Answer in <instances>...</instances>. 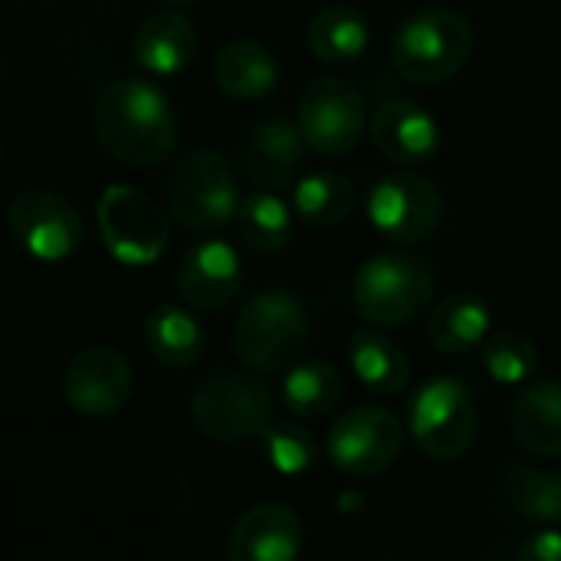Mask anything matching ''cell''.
<instances>
[{"mask_svg": "<svg viewBox=\"0 0 561 561\" xmlns=\"http://www.w3.org/2000/svg\"><path fill=\"white\" fill-rule=\"evenodd\" d=\"M92 131L105 154L128 168L168 161L178 122L168 95L145 79H115L92 102Z\"/></svg>", "mask_w": 561, "mask_h": 561, "instance_id": "1", "label": "cell"}, {"mask_svg": "<svg viewBox=\"0 0 561 561\" xmlns=\"http://www.w3.org/2000/svg\"><path fill=\"white\" fill-rule=\"evenodd\" d=\"M312 342V319L306 302L286 289H266L250 296L237 309V322L230 332L233 355L260 375L289 371L302 362Z\"/></svg>", "mask_w": 561, "mask_h": 561, "instance_id": "2", "label": "cell"}, {"mask_svg": "<svg viewBox=\"0 0 561 561\" xmlns=\"http://www.w3.org/2000/svg\"><path fill=\"white\" fill-rule=\"evenodd\" d=\"M473 49H477L473 23L447 7L417 10L398 26L391 39L394 69L417 85H437L454 79L470 62Z\"/></svg>", "mask_w": 561, "mask_h": 561, "instance_id": "3", "label": "cell"}, {"mask_svg": "<svg viewBox=\"0 0 561 561\" xmlns=\"http://www.w3.org/2000/svg\"><path fill=\"white\" fill-rule=\"evenodd\" d=\"M164 194L171 217L194 233L230 227L243 201L237 171L217 148L184 151V158H178L168 174Z\"/></svg>", "mask_w": 561, "mask_h": 561, "instance_id": "4", "label": "cell"}, {"mask_svg": "<svg viewBox=\"0 0 561 561\" xmlns=\"http://www.w3.org/2000/svg\"><path fill=\"white\" fill-rule=\"evenodd\" d=\"M191 424L214 444H247L266 437L276 421L273 391L253 378L237 371H220L201 381L187 401Z\"/></svg>", "mask_w": 561, "mask_h": 561, "instance_id": "5", "label": "cell"}, {"mask_svg": "<svg viewBox=\"0 0 561 561\" xmlns=\"http://www.w3.org/2000/svg\"><path fill=\"white\" fill-rule=\"evenodd\" d=\"M437 293L434 270L411 253H378L365 260L352 283L355 312L371 325L414 322Z\"/></svg>", "mask_w": 561, "mask_h": 561, "instance_id": "6", "label": "cell"}, {"mask_svg": "<svg viewBox=\"0 0 561 561\" xmlns=\"http://www.w3.org/2000/svg\"><path fill=\"white\" fill-rule=\"evenodd\" d=\"M408 431L421 454L437 463L463 460L480 434V411L470 388L450 375H434L424 381L411 401Z\"/></svg>", "mask_w": 561, "mask_h": 561, "instance_id": "7", "label": "cell"}, {"mask_svg": "<svg viewBox=\"0 0 561 561\" xmlns=\"http://www.w3.org/2000/svg\"><path fill=\"white\" fill-rule=\"evenodd\" d=\"M95 220L108 253L125 266H148L171 243L168 210L131 184H108L95 204Z\"/></svg>", "mask_w": 561, "mask_h": 561, "instance_id": "8", "label": "cell"}, {"mask_svg": "<svg viewBox=\"0 0 561 561\" xmlns=\"http://www.w3.org/2000/svg\"><path fill=\"white\" fill-rule=\"evenodd\" d=\"M447 217L440 187L421 171H391L368 191V220L391 243H424Z\"/></svg>", "mask_w": 561, "mask_h": 561, "instance_id": "9", "label": "cell"}, {"mask_svg": "<svg viewBox=\"0 0 561 561\" xmlns=\"http://www.w3.org/2000/svg\"><path fill=\"white\" fill-rule=\"evenodd\" d=\"M7 227L13 243L39 263L69 260L85 243L82 214L49 187H23L7 210Z\"/></svg>", "mask_w": 561, "mask_h": 561, "instance_id": "10", "label": "cell"}, {"mask_svg": "<svg viewBox=\"0 0 561 561\" xmlns=\"http://www.w3.org/2000/svg\"><path fill=\"white\" fill-rule=\"evenodd\" d=\"M296 122L319 154H348L368 128V102L345 76H316L299 99Z\"/></svg>", "mask_w": 561, "mask_h": 561, "instance_id": "11", "label": "cell"}, {"mask_svg": "<svg viewBox=\"0 0 561 561\" xmlns=\"http://www.w3.org/2000/svg\"><path fill=\"white\" fill-rule=\"evenodd\" d=\"M325 450L335 470L348 477H378L398 463L404 450V427L391 411L358 404L335 417Z\"/></svg>", "mask_w": 561, "mask_h": 561, "instance_id": "12", "label": "cell"}, {"mask_svg": "<svg viewBox=\"0 0 561 561\" xmlns=\"http://www.w3.org/2000/svg\"><path fill=\"white\" fill-rule=\"evenodd\" d=\"M135 391V371L115 345H89L76 352L62 371L66 404L85 417L118 414Z\"/></svg>", "mask_w": 561, "mask_h": 561, "instance_id": "13", "label": "cell"}, {"mask_svg": "<svg viewBox=\"0 0 561 561\" xmlns=\"http://www.w3.org/2000/svg\"><path fill=\"white\" fill-rule=\"evenodd\" d=\"M174 286L191 309L224 312L243 286V260L224 240H197L181 253Z\"/></svg>", "mask_w": 561, "mask_h": 561, "instance_id": "14", "label": "cell"}, {"mask_svg": "<svg viewBox=\"0 0 561 561\" xmlns=\"http://www.w3.org/2000/svg\"><path fill=\"white\" fill-rule=\"evenodd\" d=\"M306 546V526L286 503H256L243 510L224 539L230 561H296Z\"/></svg>", "mask_w": 561, "mask_h": 561, "instance_id": "15", "label": "cell"}, {"mask_svg": "<svg viewBox=\"0 0 561 561\" xmlns=\"http://www.w3.org/2000/svg\"><path fill=\"white\" fill-rule=\"evenodd\" d=\"M371 141L375 148L401 168L427 164L440 148V125L437 118L411 102V99H388L371 112Z\"/></svg>", "mask_w": 561, "mask_h": 561, "instance_id": "16", "label": "cell"}, {"mask_svg": "<svg viewBox=\"0 0 561 561\" xmlns=\"http://www.w3.org/2000/svg\"><path fill=\"white\" fill-rule=\"evenodd\" d=\"M306 148H309V141H306L299 122L270 115L247 131L243 148H240V168L253 184L279 191V187L293 184V178L299 174Z\"/></svg>", "mask_w": 561, "mask_h": 561, "instance_id": "17", "label": "cell"}, {"mask_svg": "<svg viewBox=\"0 0 561 561\" xmlns=\"http://www.w3.org/2000/svg\"><path fill=\"white\" fill-rule=\"evenodd\" d=\"M131 53L151 76H178L197 56V26L181 10H154L138 23Z\"/></svg>", "mask_w": 561, "mask_h": 561, "instance_id": "18", "label": "cell"}, {"mask_svg": "<svg viewBox=\"0 0 561 561\" xmlns=\"http://www.w3.org/2000/svg\"><path fill=\"white\" fill-rule=\"evenodd\" d=\"M214 82L227 99L260 102L279 85V62L260 39L237 36L214 56Z\"/></svg>", "mask_w": 561, "mask_h": 561, "instance_id": "19", "label": "cell"}, {"mask_svg": "<svg viewBox=\"0 0 561 561\" xmlns=\"http://www.w3.org/2000/svg\"><path fill=\"white\" fill-rule=\"evenodd\" d=\"M493 335V309L480 293H450L437 302L427 322V342L434 352L463 358Z\"/></svg>", "mask_w": 561, "mask_h": 561, "instance_id": "20", "label": "cell"}, {"mask_svg": "<svg viewBox=\"0 0 561 561\" xmlns=\"http://www.w3.org/2000/svg\"><path fill=\"white\" fill-rule=\"evenodd\" d=\"M516 444L542 460H561V381H529L510 414Z\"/></svg>", "mask_w": 561, "mask_h": 561, "instance_id": "21", "label": "cell"}, {"mask_svg": "<svg viewBox=\"0 0 561 561\" xmlns=\"http://www.w3.org/2000/svg\"><path fill=\"white\" fill-rule=\"evenodd\" d=\"M309 53L325 66H348L358 62L371 46V23L358 7L332 3L322 7L306 30Z\"/></svg>", "mask_w": 561, "mask_h": 561, "instance_id": "22", "label": "cell"}, {"mask_svg": "<svg viewBox=\"0 0 561 561\" xmlns=\"http://www.w3.org/2000/svg\"><path fill=\"white\" fill-rule=\"evenodd\" d=\"M184 306L161 302L145 319V345H148L151 358L164 368H174V371L194 368L207 348L201 322Z\"/></svg>", "mask_w": 561, "mask_h": 561, "instance_id": "23", "label": "cell"}, {"mask_svg": "<svg viewBox=\"0 0 561 561\" xmlns=\"http://www.w3.org/2000/svg\"><path fill=\"white\" fill-rule=\"evenodd\" d=\"M348 365L378 398H394L411 385V362L404 348L378 329H358L348 339Z\"/></svg>", "mask_w": 561, "mask_h": 561, "instance_id": "24", "label": "cell"}, {"mask_svg": "<svg viewBox=\"0 0 561 561\" xmlns=\"http://www.w3.org/2000/svg\"><path fill=\"white\" fill-rule=\"evenodd\" d=\"M500 496L526 523H536V526L561 523V473L513 463L500 477Z\"/></svg>", "mask_w": 561, "mask_h": 561, "instance_id": "25", "label": "cell"}, {"mask_svg": "<svg viewBox=\"0 0 561 561\" xmlns=\"http://www.w3.org/2000/svg\"><path fill=\"white\" fill-rule=\"evenodd\" d=\"M345 398V378L332 362H296L283 378V404L302 417L316 421L332 414Z\"/></svg>", "mask_w": 561, "mask_h": 561, "instance_id": "26", "label": "cell"}, {"mask_svg": "<svg viewBox=\"0 0 561 561\" xmlns=\"http://www.w3.org/2000/svg\"><path fill=\"white\" fill-rule=\"evenodd\" d=\"M358 204L355 184L339 171H312L302 174L293 187V210L299 220L312 227H335L352 217Z\"/></svg>", "mask_w": 561, "mask_h": 561, "instance_id": "27", "label": "cell"}, {"mask_svg": "<svg viewBox=\"0 0 561 561\" xmlns=\"http://www.w3.org/2000/svg\"><path fill=\"white\" fill-rule=\"evenodd\" d=\"M237 230L250 250L279 253L293 240V210L273 187H256L253 194H243L240 201Z\"/></svg>", "mask_w": 561, "mask_h": 561, "instance_id": "28", "label": "cell"}, {"mask_svg": "<svg viewBox=\"0 0 561 561\" xmlns=\"http://www.w3.org/2000/svg\"><path fill=\"white\" fill-rule=\"evenodd\" d=\"M480 358H483L486 375L496 385H526L529 378H536V371L542 365L539 345L526 332H519V329H500V332H493L483 342Z\"/></svg>", "mask_w": 561, "mask_h": 561, "instance_id": "29", "label": "cell"}, {"mask_svg": "<svg viewBox=\"0 0 561 561\" xmlns=\"http://www.w3.org/2000/svg\"><path fill=\"white\" fill-rule=\"evenodd\" d=\"M266 450H270V463L279 473H306L316 463V437L302 427V424H279L266 431Z\"/></svg>", "mask_w": 561, "mask_h": 561, "instance_id": "30", "label": "cell"}, {"mask_svg": "<svg viewBox=\"0 0 561 561\" xmlns=\"http://www.w3.org/2000/svg\"><path fill=\"white\" fill-rule=\"evenodd\" d=\"M516 556L523 561H561V533L559 529H542V533L529 536Z\"/></svg>", "mask_w": 561, "mask_h": 561, "instance_id": "31", "label": "cell"}, {"mask_svg": "<svg viewBox=\"0 0 561 561\" xmlns=\"http://www.w3.org/2000/svg\"><path fill=\"white\" fill-rule=\"evenodd\" d=\"M164 3H171V7H187V3H194V0H164Z\"/></svg>", "mask_w": 561, "mask_h": 561, "instance_id": "32", "label": "cell"}]
</instances>
